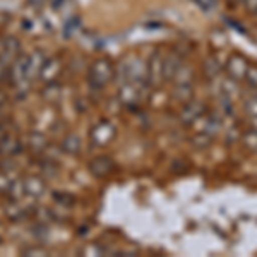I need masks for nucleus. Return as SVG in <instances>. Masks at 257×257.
<instances>
[{
    "mask_svg": "<svg viewBox=\"0 0 257 257\" xmlns=\"http://www.w3.org/2000/svg\"><path fill=\"white\" fill-rule=\"evenodd\" d=\"M113 77H115V69H113V65H111V62L106 59L96 60L89 67L88 81H89L91 89H94V91L103 89L106 84H110V81L113 79Z\"/></svg>",
    "mask_w": 257,
    "mask_h": 257,
    "instance_id": "obj_1",
    "label": "nucleus"
},
{
    "mask_svg": "<svg viewBox=\"0 0 257 257\" xmlns=\"http://www.w3.org/2000/svg\"><path fill=\"white\" fill-rule=\"evenodd\" d=\"M21 55V41L14 36H7L0 43V67L7 70Z\"/></svg>",
    "mask_w": 257,
    "mask_h": 257,
    "instance_id": "obj_2",
    "label": "nucleus"
},
{
    "mask_svg": "<svg viewBox=\"0 0 257 257\" xmlns=\"http://www.w3.org/2000/svg\"><path fill=\"white\" fill-rule=\"evenodd\" d=\"M62 69H64V64H62L60 57H50V59L45 60L43 67H41L38 74V79L43 82V84L55 82L57 77L62 74Z\"/></svg>",
    "mask_w": 257,
    "mask_h": 257,
    "instance_id": "obj_3",
    "label": "nucleus"
},
{
    "mask_svg": "<svg viewBox=\"0 0 257 257\" xmlns=\"http://www.w3.org/2000/svg\"><path fill=\"white\" fill-rule=\"evenodd\" d=\"M89 138L94 146H99V148L106 146V144H110V141L115 138V127L111 125L110 122H99L98 125L93 127Z\"/></svg>",
    "mask_w": 257,
    "mask_h": 257,
    "instance_id": "obj_4",
    "label": "nucleus"
},
{
    "mask_svg": "<svg viewBox=\"0 0 257 257\" xmlns=\"http://www.w3.org/2000/svg\"><path fill=\"white\" fill-rule=\"evenodd\" d=\"M47 59L48 57L45 55V52H41V50H35V52L28 55V70H26L28 82L33 81V79H38V74H40V70H41V67H43V64Z\"/></svg>",
    "mask_w": 257,
    "mask_h": 257,
    "instance_id": "obj_5",
    "label": "nucleus"
},
{
    "mask_svg": "<svg viewBox=\"0 0 257 257\" xmlns=\"http://www.w3.org/2000/svg\"><path fill=\"white\" fill-rule=\"evenodd\" d=\"M23 149L21 141L12 134H6L0 138V156L2 158H12Z\"/></svg>",
    "mask_w": 257,
    "mask_h": 257,
    "instance_id": "obj_6",
    "label": "nucleus"
},
{
    "mask_svg": "<svg viewBox=\"0 0 257 257\" xmlns=\"http://www.w3.org/2000/svg\"><path fill=\"white\" fill-rule=\"evenodd\" d=\"M24 194L33 199H38L47 192V184L41 177H28L26 180H23Z\"/></svg>",
    "mask_w": 257,
    "mask_h": 257,
    "instance_id": "obj_7",
    "label": "nucleus"
},
{
    "mask_svg": "<svg viewBox=\"0 0 257 257\" xmlns=\"http://www.w3.org/2000/svg\"><path fill=\"white\" fill-rule=\"evenodd\" d=\"M113 168V163H111L110 158L106 156H99V158H94L93 161L89 163V172L93 173L94 177H105L108 175Z\"/></svg>",
    "mask_w": 257,
    "mask_h": 257,
    "instance_id": "obj_8",
    "label": "nucleus"
},
{
    "mask_svg": "<svg viewBox=\"0 0 257 257\" xmlns=\"http://www.w3.org/2000/svg\"><path fill=\"white\" fill-rule=\"evenodd\" d=\"M81 149H82V143H81L79 136H76V134H67V136L64 138V141H62V151L67 153V155H70V156L79 155Z\"/></svg>",
    "mask_w": 257,
    "mask_h": 257,
    "instance_id": "obj_9",
    "label": "nucleus"
},
{
    "mask_svg": "<svg viewBox=\"0 0 257 257\" xmlns=\"http://www.w3.org/2000/svg\"><path fill=\"white\" fill-rule=\"evenodd\" d=\"M43 96L47 101H57L60 96V86L57 82H50V84H45V91Z\"/></svg>",
    "mask_w": 257,
    "mask_h": 257,
    "instance_id": "obj_10",
    "label": "nucleus"
},
{
    "mask_svg": "<svg viewBox=\"0 0 257 257\" xmlns=\"http://www.w3.org/2000/svg\"><path fill=\"white\" fill-rule=\"evenodd\" d=\"M26 209H23L21 206L18 204V201H11V206L7 208V216H9L11 219H23L24 216H26Z\"/></svg>",
    "mask_w": 257,
    "mask_h": 257,
    "instance_id": "obj_11",
    "label": "nucleus"
},
{
    "mask_svg": "<svg viewBox=\"0 0 257 257\" xmlns=\"http://www.w3.org/2000/svg\"><path fill=\"white\" fill-rule=\"evenodd\" d=\"M16 180H18V178L9 175V172H0V192L2 194L9 192V189L12 187V184H14Z\"/></svg>",
    "mask_w": 257,
    "mask_h": 257,
    "instance_id": "obj_12",
    "label": "nucleus"
},
{
    "mask_svg": "<svg viewBox=\"0 0 257 257\" xmlns=\"http://www.w3.org/2000/svg\"><path fill=\"white\" fill-rule=\"evenodd\" d=\"M31 146L36 149V151H41L45 146H47V139L41 134H33L31 136Z\"/></svg>",
    "mask_w": 257,
    "mask_h": 257,
    "instance_id": "obj_13",
    "label": "nucleus"
},
{
    "mask_svg": "<svg viewBox=\"0 0 257 257\" xmlns=\"http://www.w3.org/2000/svg\"><path fill=\"white\" fill-rule=\"evenodd\" d=\"M24 254H45V250H43V248H26V250H24Z\"/></svg>",
    "mask_w": 257,
    "mask_h": 257,
    "instance_id": "obj_14",
    "label": "nucleus"
},
{
    "mask_svg": "<svg viewBox=\"0 0 257 257\" xmlns=\"http://www.w3.org/2000/svg\"><path fill=\"white\" fill-rule=\"evenodd\" d=\"M250 9H257V0H245Z\"/></svg>",
    "mask_w": 257,
    "mask_h": 257,
    "instance_id": "obj_15",
    "label": "nucleus"
},
{
    "mask_svg": "<svg viewBox=\"0 0 257 257\" xmlns=\"http://www.w3.org/2000/svg\"><path fill=\"white\" fill-rule=\"evenodd\" d=\"M0 242H2V238H0Z\"/></svg>",
    "mask_w": 257,
    "mask_h": 257,
    "instance_id": "obj_16",
    "label": "nucleus"
}]
</instances>
